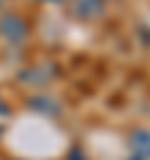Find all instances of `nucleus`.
I'll return each mask as SVG.
<instances>
[{
  "label": "nucleus",
  "mask_w": 150,
  "mask_h": 160,
  "mask_svg": "<svg viewBox=\"0 0 150 160\" xmlns=\"http://www.w3.org/2000/svg\"><path fill=\"white\" fill-rule=\"evenodd\" d=\"M85 5V10H82V18H90V15H95V12H100V0H72V5Z\"/></svg>",
  "instance_id": "obj_1"
},
{
  "label": "nucleus",
  "mask_w": 150,
  "mask_h": 160,
  "mask_svg": "<svg viewBox=\"0 0 150 160\" xmlns=\"http://www.w3.org/2000/svg\"><path fill=\"white\" fill-rule=\"evenodd\" d=\"M132 145H135L138 150H142V155H150V135L138 132V135H135V140H132Z\"/></svg>",
  "instance_id": "obj_2"
}]
</instances>
